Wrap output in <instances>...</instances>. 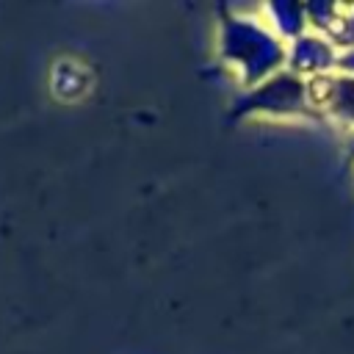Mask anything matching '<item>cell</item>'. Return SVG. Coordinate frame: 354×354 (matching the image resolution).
I'll list each match as a JSON object with an SVG mask.
<instances>
[{
  "mask_svg": "<svg viewBox=\"0 0 354 354\" xmlns=\"http://www.w3.org/2000/svg\"><path fill=\"white\" fill-rule=\"evenodd\" d=\"M218 55L235 72L243 91L285 69L288 44L266 25L263 17L224 14L218 19Z\"/></svg>",
  "mask_w": 354,
  "mask_h": 354,
  "instance_id": "obj_1",
  "label": "cell"
},
{
  "mask_svg": "<svg viewBox=\"0 0 354 354\" xmlns=\"http://www.w3.org/2000/svg\"><path fill=\"white\" fill-rule=\"evenodd\" d=\"M235 116H268V119H324L310 94V80L279 69L268 80L243 91L235 100Z\"/></svg>",
  "mask_w": 354,
  "mask_h": 354,
  "instance_id": "obj_2",
  "label": "cell"
},
{
  "mask_svg": "<svg viewBox=\"0 0 354 354\" xmlns=\"http://www.w3.org/2000/svg\"><path fill=\"white\" fill-rule=\"evenodd\" d=\"M337 58H340V50L332 39H326L315 30H307L304 36H299L288 44L285 69L304 80H313V77L337 72Z\"/></svg>",
  "mask_w": 354,
  "mask_h": 354,
  "instance_id": "obj_3",
  "label": "cell"
},
{
  "mask_svg": "<svg viewBox=\"0 0 354 354\" xmlns=\"http://www.w3.org/2000/svg\"><path fill=\"white\" fill-rule=\"evenodd\" d=\"M310 94L324 119H332L348 133H354V75L332 72L324 77H313Z\"/></svg>",
  "mask_w": 354,
  "mask_h": 354,
  "instance_id": "obj_4",
  "label": "cell"
},
{
  "mask_svg": "<svg viewBox=\"0 0 354 354\" xmlns=\"http://www.w3.org/2000/svg\"><path fill=\"white\" fill-rule=\"evenodd\" d=\"M260 17L266 19V25L285 41L290 44L293 39L304 36L310 30L307 25V8L296 6V3H268L260 8Z\"/></svg>",
  "mask_w": 354,
  "mask_h": 354,
  "instance_id": "obj_5",
  "label": "cell"
},
{
  "mask_svg": "<svg viewBox=\"0 0 354 354\" xmlns=\"http://www.w3.org/2000/svg\"><path fill=\"white\" fill-rule=\"evenodd\" d=\"M53 86H55V91L61 97H69L66 94L69 88H77V94H80L88 86V75H86V69L80 64H58L55 72H53Z\"/></svg>",
  "mask_w": 354,
  "mask_h": 354,
  "instance_id": "obj_6",
  "label": "cell"
},
{
  "mask_svg": "<svg viewBox=\"0 0 354 354\" xmlns=\"http://www.w3.org/2000/svg\"><path fill=\"white\" fill-rule=\"evenodd\" d=\"M348 152H351V160H354V133H351V138H348Z\"/></svg>",
  "mask_w": 354,
  "mask_h": 354,
  "instance_id": "obj_7",
  "label": "cell"
}]
</instances>
